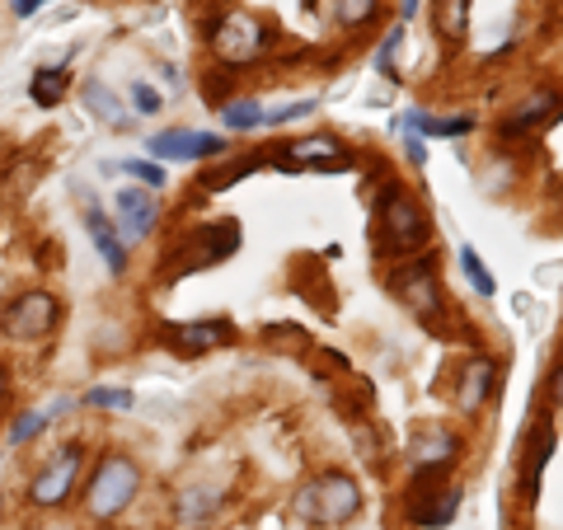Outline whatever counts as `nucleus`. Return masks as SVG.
<instances>
[{"mask_svg": "<svg viewBox=\"0 0 563 530\" xmlns=\"http://www.w3.org/2000/svg\"><path fill=\"white\" fill-rule=\"evenodd\" d=\"M399 128H404V132H418V136H465V132H474V118H470V113L428 118V113L409 109V113H399Z\"/></svg>", "mask_w": 563, "mask_h": 530, "instance_id": "f3484780", "label": "nucleus"}, {"mask_svg": "<svg viewBox=\"0 0 563 530\" xmlns=\"http://www.w3.org/2000/svg\"><path fill=\"white\" fill-rule=\"evenodd\" d=\"M240 250V225L235 221H211V225H192V231L165 254V273H198V268H217Z\"/></svg>", "mask_w": 563, "mask_h": 530, "instance_id": "7ed1b4c3", "label": "nucleus"}, {"mask_svg": "<svg viewBox=\"0 0 563 530\" xmlns=\"http://www.w3.org/2000/svg\"><path fill=\"white\" fill-rule=\"evenodd\" d=\"M80 99H85V109H90L95 118H103L109 128H128V109H122V99H118L103 80H85Z\"/></svg>", "mask_w": 563, "mask_h": 530, "instance_id": "aec40b11", "label": "nucleus"}, {"mask_svg": "<svg viewBox=\"0 0 563 530\" xmlns=\"http://www.w3.org/2000/svg\"><path fill=\"white\" fill-rule=\"evenodd\" d=\"M43 428H47V413H20L10 422V441H14V446H24V441H33Z\"/></svg>", "mask_w": 563, "mask_h": 530, "instance_id": "cd10ccee", "label": "nucleus"}, {"mask_svg": "<svg viewBox=\"0 0 563 530\" xmlns=\"http://www.w3.org/2000/svg\"><path fill=\"white\" fill-rule=\"evenodd\" d=\"M461 268H465V277H470V287H474V291H479V296H493V291H498V281H493V277H488V268H484V258H479V254H474V250H470V244H465V250H461Z\"/></svg>", "mask_w": 563, "mask_h": 530, "instance_id": "a878e982", "label": "nucleus"}, {"mask_svg": "<svg viewBox=\"0 0 563 530\" xmlns=\"http://www.w3.org/2000/svg\"><path fill=\"white\" fill-rule=\"evenodd\" d=\"M277 165L282 169H347L352 161H347L343 141H333V136H306V141H296V146L287 151V161L277 155Z\"/></svg>", "mask_w": 563, "mask_h": 530, "instance_id": "f8f14e48", "label": "nucleus"}, {"mask_svg": "<svg viewBox=\"0 0 563 530\" xmlns=\"http://www.w3.org/2000/svg\"><path fill=\"white\" fill-rule=\"evenodd\" d=\"M554 109H559V90H536V95L526 99L512 118H503V136H521L526 128H536V122H544Z\"/></svg>", "mask_w": 563, "mask_h": 530, "instance_id": "6ab92c4d", "label": "nucleus"}, {"mask_svg": "<svg viewBox=\"0 0 563 530\" xmlns=\"http://www.w3.org/2000/svg\"><path fill=\"white\" fill-rule=\"evenodd\" d=\"M550 451H554V428L540 422V428L531 432V441H526V461H521V498L526 503L540 498V474H544V465H550Z\"/></svg>", "mask_w": 563, "mask_h": 530, "instance_id": "4468645a", "label": "nucleus"}, {"mask_svg": "<svg viewBox=\"0 0 563 530\" xmlns=\"http://www.w3.org/2000/svg\"><path fill=\"white\" fill-rule=\"evenodd\" d=\"M122 174H132V179H136V184H146L151 192H155V188H165V169H161V165H151V161H128V165H122Z\"/></svg>", "mask_w": 563, "mask_h": 530, "instance_id": "c85d7f7f", "label": "nucleus"}, {"mask_svg": "<svg viewBox=\"0 0 563 530\" xmlns=\"http://www.w3.org/2000/svg\"><path fill=\"white\" fill-rule=\"evenodd\" d=\"M146 151L155 155V161H202V155H225V136L169 128V132H155L146 141Z\"/></svg>", "mask_w": 563, "mask_h": 530, "instance_id": "9d476101", "label": "nucleus"}, {"mask_svg": "<svg viewBox=\"0 0 563 530\" xmlns=\"http://www.w3.org/2000/svg\"><path fill=\"white\" fill-rule=\"evenodd\" d=\"M161 339L174 352H207V347L231 343V324H225V320H211V324H165Z\"/></svg>", "mask_w": 563, "mask_h": 530, "instance_id": "ddd939ff", "label": "nucleus"}, {"mask_svg": "<svg viewBox=\"0 0 563 530\" xmlns=\"http://www.w3.org/2000/svg\"><path fill=\"white\" fill-rule=\"evenodd\" d=\"M0 399H5V371H0Z\"/></svg>", "mask_w": 563, "mask_h": 530, "instance_id": "c9c22d12", "label": "nucleus"}, {"mask_svg": "<svg viewBox=\"0 0 563 530\" xmlns=\"http://www.w3.org/2000/svg\"><path fill=\"white\" fill-rule=\"evenodd\" d=\"M62 320V300L52 296V291H24V296H14L5 314H0V324H5L10 339H24V343H38L47 339L52 329H57Z\"/></svg>", "mask_w": 563, "mask_h": 530, "instance_id": "0eeeda50", "label": "nucleus"}, {"mask_svg": "<svg viewBox=\"0 0 563 530\" xmlns=\"http://www.w3.org/2000/svg\"><path fill=\"white\" fill-rule=\"evenodd\" d=\"M38 5H47V0H10L14 20H33V14H38Z\"/></svg>", "mask_w": 563, "mask_h": 530, "instance_id": "2f4dec72", "label": "nucleus"}, {"mask_svg": "<svg viewBox=\"0 0 563 530\" xmlns=\"http://www.w3.org/2000/svg\"><path fill=\"white\" fill-rule=\"evenodd\" d=\"M493 385H498V362L493 357H470L465 371H461V409L474 413L493 395Z\"/></svg>", "mask_w": 563, "mask_h": 530, "instance_id": "dca6fc26", "label": "nucleus"}, {"mask_svg": "<svg viewBox=\"0 0 563 530\" xmlns=\"http://www.w3.org/2000/svg\"><path fill=\"white\" fill-rule=\"evenodd\" d=\"M85 231H90L95 250L103 254V263H109V273H113V277H122V273H128V244H122L118 225H113L109 217H103L99 207H90V211H85Z\"/></svg>", "mask_w": 563, "mask_h": 530, "instance_id": "2eb2a0df", "label": "nucleus"}, {"mask_svg": "<svg viewBox=\"0 0 563 530\" xmlns=\"http://www.w3.org/2000/svg\"><path fill=\"white\" fill-rule=\"evenodd\" d=\"M404 155H409V165H428V151H422V141L409 136V146H404Z\"/></svg>", "mask_w": 563, "mask_h": 530, "instance_id": "473e14b6", "label": "nucleus"}, {"mask_svg": "<svg viewBox=\"0 0 563 530\" xmlns=\"http://www.w3.org/2000/svg\"><path fill=\"white\" fill-rule=\"evenodd\" d=\"M550 390H554V404H563V371H554V385H550Z\"/></svg>", "mask_w": 563, "mask_h": 530, "instance_id": "72a5a7b5", "label": "nucleus"}, {"mask_svg": "<svg viewBox=\"0 0 563 530\" xmlns=\"http://www.w3.org/2000/svg\"><path fill=\"white\" fill-rule=\"evenodd\" d=\"M263 165H268V151H254L250 161H231V165H221V169H207L202 179H198V188H202V192H221V188L240 184L244 174H254V169H263Z\"/></svg>", "mask_w": 563, "mask_h": 530, "instance_id": "412c9836", "label": "nucleus"}, {"mask_svg": "<svg viewBox=\"0 0 563 530\" xmlns=\"http://www.w3.org/2000/svg\"><path fill=\"white\" fill-rule=\"evenodd\" d=\"M461 451V441H455L446 428H432V432H422L413 446H409V455H413V465L418 470H428V465H451V455Z\"/></svg>", "mask_w": 563, "mask_h": 530, "instance_id": "a211bd4d", "label": "nucleus"}, {"mask_svg": "<svg viewBox=\"0 0 563 530\" xmlns=\"http://www.w3.org/2000/svg\"><path fill=\"white\" fill-rule=\"evenodd\" d=\"M446 474V465H428L418 474V479L409 484V517L413 526L422 530H442L455 521V511H461V488L446 484V488H432L437 479Z\"/></svg>", "mask_w": 563, "mask_h": 530, "instance_id": "423d86ee", "label": "nucleus"}, {"mask_svg": "<svg viewBox=\"0 0 563 530\" xmlns=\"http://www.w3.org/2000/svg\"><path fill=\"white\" fill-rule=\"evenodd\" d=\"M418 14V0H404V20H413Z\"/></svg>", "mask_w": 563, "mask_h": 530, "instance_id": "f704fd0d", "label": "nucleus"}, {"mask_svg": "<svg viewBox=\"0 0 563 530\" xmlns=\"http://www.w3.org/2000/svg\"><path fill=\"white\" fill-rule=\"evenodd\" d=\"M333 14L343 29H362L376 20V0H333Z\"/></svg>", "mask_w": 563, "mask_h": 530, "instance_id": "393cba45", "label": "nucleus"}, {"mask_svg": "<svg viewBox=\"0 0 563 530\" xmlns=\"http://www.w3.org/2000/svg\"><path fill=\"white\" fill-rule=\"evenodd\" d=\"M390 287H395V296H399L413 314H432L437 306H442V287H437V263H432V258L404 263Z\"/></svg>", "mask_w": 563, "mask_h": 530, "instance_id": "1a4fd4ad", "label": "nucleus"}, {"mask_svg": "<svg viewBox=\"0 0 563 530\" xmlns=\"http://www.w3.org/2000/svg\"><path fill=\"white\" fill-rule=\"evenodd\" d=\"M399 43H404V24H395V29H390V33H385V38H380V47H376V70H380V76H390V70H395Z\"/></svg>", "mask_w": 563, "mask_h": 530, "instance_id": "bb28decb", "label": "nucleus"}, {"mask_svg": "<svg viewBox=\"0 0 563 530\" xmlns=\"http://www.w3.org/2000/svg\"><path fill=\"white\" fill-rule=\"evenodd\" d=\"M432 20H437V33H442L446 43H461L465 24H470V0H437Z\"/></svg>", "mask_w": 563, "mask_h": 530, "instance_id": "5701e85b", "label": "nucleus"}, {"mask_svg": "<svg viewBox=\"0 0 563 530\" xmlns=\"http://www.w3.org/2000/svg\"><path fill=\"white\" fill-rule=\"evenodd\" d=\"M136 488H141L136 461H132V455H122V451H109L95 465L90 484H85V511H90L95 521H113L118 511L136 498Z\"/></svg>", "mask_w": 563, "mask_h": 530, "instance_id": "f03ea898", "label": "nucleus"}, {"mask_svg": "<svg viewBox=\"0 0 563 530\" xmlns=\"http://www.w3.org/2000/svg\"><path fill=\"white\" fill-rule=\"evenodd\" d=\"M221 118H225V128H231V132L263 128V103L258 99H235V103H225V109H221Z\"/></svg>", "mask_w": 563, "mask_h": 530, "instance_id": "b1692460", "label": "nucleus"}, {"mask_svg": "<svg viewBox=\"0 0 563 530\" xmlns=\"http://www.w3.org/2000/svg\"><path fill=\"white\" fill-rule=\"evenodd\" d=\"M66 85H70V70H66V66H43L38 76H33L29 95H33V103H38V109H57V103L66 99Z\"/></svg>", "mask_w": 563, "mask_h": 530, "instance_id": "4be33fe9", "label": "nucleus"}, {"mask_svg": "<svg viewBox=\"0 0 563 530\" xmlns=\"http://www.w3.org/2000/svg\"><path fill=\"white\" fill-rule=\"evenodd\" d=\"M428 240H432V221L418 207V198L404 184H385L376 198V254L399 258V254L422 250Z\"/></svg>", "mask_w": 563, "mask_h": 530, "instance_id": "f257e3e1", "label": "nucleus"}, {"mask_svg": "<svg viewBox=\"0 0 563 530\" xmlns=\"http://www.w3.org/2000/svg\"><path fill=\"white\" fill-rule=\"evenodd\" d=\"M296 511L314 526H343L362 511V488H357V479H347V474H320L314 484L301 488Z\"/></svg>", "mask_w": 563, "mask_h": 530, "instance_id": "20e7f679", "label": "nucleus"}, {"mask_svg": "<svg viewBox=\"0 0 563 530\" xmlns=\"http://www.w3.org/2000/svg\"><path fill=\"white\" fill-rule=\"evenodd\" d=\"M132 103L141 113H161V95H155L151 85H141V80H132Z\"/></svg>", "mask_w": 563, "mask_h": 530, "instance_id": "7c9ffc66", "label": "nucleus"}, {"mask_svg": "<svg viewBox=\"0 0 563 530\" xmlns=\"http://www.w3.org/2000/svg\"><path fill=\"white\" fill-rule=\"evenodd\" d=\"M85 404H90V409H132V390H90L85 395Z\"/></svg>", "mask_w": 563, "mask_h": 530, "instance_id": "c756f323", "label": "nucleus"}, {"mask_svg": "<svg viewBox=\"0 0 563 530\" xmlns=\"http://www.w3.org/2000/svg\"><path fill=\"white\" fill-rule=\"evenodd\" d=\"M161 221V202H155L151 188H122L118 192V235L122 240H146Z\"/></svg>", "mask_w": 563, "mask_h": 530, "instance_id": "9b49d317", "label": "nucleus"}, {"mask_svg": "<svg viewBox=\"0 0 563 530\" xmlns=\"http://www.w3.org/2000/svg\"><path fill=\"white\" fill-rule=\"evenodd\" d=\"M80 470H85V451H80V446H62L38 474H33L29 503H33V507H62L70 493H76Z\"/></svg>", "mask_w": 563, "mask_h": 530, "instance_id": "6e6552de", "label": "nucleus"}, {"mask_svg": "<svg viewBox=\"0 0 563 530\" xmlns=\"http://www.w3.org/2000/svg\"><path fill=\"white\" fill-rule=\"evenodd\" d=\"M273 47V29L258 20V14H244L231 10L211 24V52L225 62V66H244V62H258L263 52Z\"/></svg>", "mask_w": 563, "mask_h": 530, "instance_id": "39448f33", "label": "nucleus"}]
</instances>
